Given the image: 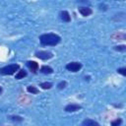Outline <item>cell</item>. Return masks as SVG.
Returning <instances> with one entry per match:
<instances>
[{"label": "cell", "instance_id": "cell-17", "mask_svg": "<svg viewBox=\"0 0 126 126\" xmlns=\"http://www.w3.org/2000/svg\"><path fill=\"white\" fill-rule=\"evenodd\" d=\"M67 87V82L66 81H61V82H59L58 84H57V89L58 90H63V89H65Z\"/></svg>", "mask_w": 126, "mask_h": 126}, {"label": "cell", "instance_id": "cell-11", "mask_svg": "<svg viewBox=\"0 0 126 126\" xmlns=\"http://www.w3.org/2000/svg\"><path fill=\"white\" fill-rule=\"evenodd\" d=\"M27 75H28L27 71H25V70H19L18 73H17L16 76H15V79L21 80V79H24L25 77H27Z\"/></svg>", "mask_w": 126, "mask_h": 126}, {"label": "cell", "instance_id": "cell-14", "mask_svg": "<svg viewBox=\"0 0 126 126\" xmlns=\"http://www.w3.org/2000/svg\"><path fill=\"white\" fill-rule=\"evenodd\" d=\"M121 123H122V119L121 118H116L115 120H112L111 122H110V124H111V126H120L121 125Z\"/></svg>", "mask_w": 126, "mask_h": 126}, {"label": "cell", "instance_id": "cell-10", "mask_svg": "<svg viewBox=\"0 0 126 126\" xmlns=\"http://www.w3.org/2000/svg\"><path fill=\"white\" fill-rule=\"evenodd\" d=\"M39 72L42 73V74H45V75H48V74H52L53 73V69L50 67V66H47V65H42L39 69Z\"/></svg>", "mask_w": 126, "mask_h": 126}, {"label": "cell", "instance_id": "cell-16", "mask_svg": "<svg viewBox=\"0 0 126 126\" xmlns=\"http://www.w3.org/2000/svg\"><path fill=\"white\" fill-rule=\"evenodd\" d=\"M10 119L13 121H16V122H22L24 120V118L19 115H12V116H10Z\"/></svg>", "mask_w": 126, "mask_h": 126}, {"label": "cell", "instance_id": "cell-7", "mask_svg": "<svg viewBox=\"0 0 126 126\" xmlns=\"http://www.w3.org/2000/svg\"><path fill=\"white\" fill-rule=\"evenodd\" d=\"M59 15H60V19H61L63 22H65V23H69V22H71V16H70V14H69L68 11L63 10V11L60 12Z\"/></svg>", "mask_w": 126, "mask_h": 126}, {"label": "cell", "instance_id": "cell-1", "mask_svg": "<svg viewBox=\"0 0 126 126\" xmlns=\"http://www.w3.org/2000/svg\"><path fill=\"white\" fill-rule=\"evenodd\" d=\"M39 41L43 46H55L61 41V36L53 32L42 33L39 35Z\"/></svg>", "mask_w": 126, "mask_h": 126}, {"label": "cell", "instance_id": "cell-9", "mask_svg": "<svg viewBox=\"0 0 126 126\" xmlns=\"http://www.w3.org/2000/svg\"><path fill=\"white\" fill-rule=\"evenodd\" d=\"M82 126H100V125L95 120H93V119L88 118V119H85L82 122Z\"/></svg>", "mask_w": 126, "mask_h": 126}, {"label": "cell", "instance_id": "cell-6", "mask_svg": "<svg viewBox=\"0 0 126 126\" xmlns=\"http://www.w3.org/2000/svg\"><path fill=\"white\" fill-rule=\"evenodd\" d=\"M78 11H79V13H80L82 16H84V17H88V16H90V15L93 14V10H92L90 7H87V6L79 7V8H78Z\"/></svg>", "mask_w": 126, "mask_h": 126}, {"label": "cell", "instance_id": "cell-4", "mask_svg": "<svg viewBox=\"0 0 126 126\" xmlns=\"http://www.w3.org/2000/svg\"><path fill=\"white\" fill-rule=\"evenodd\" d=\"M82 67H83L82 63H80V62H77V61H73V62H70V63H68V64L66 65V69H67L68 71L72 72V73H76V72L80 71Z\"/></svg>", "mask_w": 126, "mask_h": 126}, {"label": "cell", "instance_id": "cell-8", "mask_svg": "<svg viewBox=\"0 0 126 126\" xmlns=\"http://www.w3.org/2000/svg\"><path fill=\"white\" fill-rule=\"evenodd\" d=\"M27 66L28 68L32 72V73H36V71L38 70V64L35 61H28L27 62Z\"/></svg>", "mask_w": 126, "mask_h": 126}, {"label": "cell", "instance_id": "cell-2", "mask_svg": "<svg viewBox=\"0 0 126 126\" xmlns=\"http://www.w3.org/2000/svg\"><path fill=\"white\" fill-rule=\"evenodd\" d=\"M20 69V65L19 64H10V65H6L2 68H0V74L1 75H13L15 74L17 71H19Z\"/></svg>", "mask_w": 126, "mask_h": 126}, {"label": "cell", "instance_id": "cell-18", "mask_svg": "<svg viewBox=\"0 0 126 126\" xmlns=\"http://www.w3.org/2000/svg\"><path fill=\"white\" fill-rule=\"evenodd\" d=\"M117 73H118V74H121L122 76H126V68H125V67L118 68V69H117Z\"/></svg>", "mask_w": 126, "mask_h": 126}, {"label": "cell", "instance_id": "cell-5", "mask_svg": "<svg viewBox=\"0 0 126 126\" xmlns=\"http://www.w3.org/2000/svg\"><path fill=\"white\" fill-rule=\"evenodd\" d=\"M82 108V106L80 104H77V103H69L65 106L64 110L66 112H76L78 110H80Z\"/></svg>", "mask_w": 126, "mask_h": 126}, {"label": "cell", "instance_id": "cell-3", "mask_svg": "<svg viewBox=\"0 0 126 126\" xmlns=\"http://www.w3.org/2000/svg\"><path fill=\"white\" fill-rule=\"evenodd\" d=\"M35 57L39 58L40 60H49L53 57V53L51 51H48V50H40V51H36L35 52Z\"/></svg>", "mask_w": 126, "mask_h": 126}, {"label": "cell", "instance_id": "cell-12", "mask_svg": "<svg viewBox=\"0 0 126 126\" xmlns=\"http://www.w3.org/2000/svg\"><path fill=\"white\" fill-rule=\"evenodd\" d=\"M27 92L32 94H36L39 93V90L34 86H28L27 87Z\"/></svg>", "mask_w": 126, "mask_h": 126}, {"label": "cell", "instance_id": "cell-15", "mask_svg": "<svg viewBox=\"0 0 126 126\" xmlns=\"http://www.w3.org/2000/svg\"><path fill=\"white\" fill-rule=\"evenodd\" d=\"M113 49H114V50H116V51L123 52V51H125V50H126V45H124V44L116 45V46H114V47H113Z\"/></svg>", "mask_w": 126, "mask_h": 126}, {"label": "cell", "instance_id": "cell-20", "mask_svg": "<svg viewBox=\"0 0 126 126\" xmlns=\"http://www.w3.org/2000/svg\"><path fill=\"white\" fill-rule=\"evenodd\" d=\"M85 79H86V80H88V81H89V80H90V76H88V77H85Z\"/></svg>", "mask_w": 126, "mask_h": 126}, {"label": "cell", "instance_id": "cell-13", "mask_svg": "<svg viewBox=\"0 0 126 126\" xmlns=\"http://www.w3.org/2000/svg\"><path fill=\"white\" fill-rule=\"evenodd\" d=\"M39 87L42 90H50L53 87V84L50 83V82H43V83H40L39 84Z\"/></svg>", "mask_w": 126, "mask_h": 126}, {"label": "cell", "instance_id": "cell-19", "mask_svg": "<svg viewBox=\"0 0 126 126\" xmlns=\"http://www.w3.org/2000/svg\"><path fill=\"white\" fill-rule=\"evenodd\" d=\"M2 92H3V88H2L1 86H0V94H2Z\"/></svg>", "mask_w": 126, "mask_h": 126}]
</instances>
